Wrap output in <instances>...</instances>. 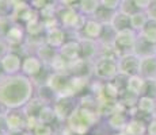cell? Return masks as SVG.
Masks as SVG:
<instances>
[{"instance_id": "6da1fadb", "label": "cell", "mask_w": 156, "mask_h": 135, "mask_svg": "<svg viewBox=\"0 0 156 135\" xmlns=\"http://www.w3.org/2000/svg\"><path fill=\"white\" fill-rule=\"evenodd\" d=\"M37 85L25 74L3 76L0 79V104L7 110H23L35 96Z\"/></svg>"}, {"instance_id": "7a4b0ae2", "label": "cell", "mask_w": 156, "mask_h": 135, "mask_svg": "<svg viewBox=\"0 0 156 135\" xmlns=\"http://www.w3.org/2000/svg\"><path fill=\"white\" fill-rule=\"evenodd\" d=\"M57 19L62 29L67 30L68 32H75L76 35L83 30L87 22V16L80 14L76 7H60Z\"/></svg>"}, {"instance_id": "3957f363", "label": "cell", "mask_w": 156, "mask_h": 135, "mask_svg": "<svg viewBox=\"0 0 156 135\" xmlns=\"http://www.w3.org/2000/svg\"><path fill=\"white\" fill-rule=\"evenodd\" d=\"M92 74L99 81H113L119 74L117 59L109 57H98L92 62Z\"/></svg>"}, {"instance_id": "277c9868", "label": "cell", "mask_w": 156, "mask_h": 135, "mask_svg": "<svg viewBox=\"0 0 156 135\" xmlns=\"http://www.w3.org/2000/svg\"><path fill=\"white\" fill-rule=\"evenodd\" d=\"M137 37H139L137 32L133 31L132 29L122 30V31L117 32L115 38H114V42H113V47L115 49V52L118 53V56L129 54L130 52L133 53Z\"/></svg>"}, {"instance_id": "5b68a950", "label": "cell", "mask_w": 156, "mask_h": 135, "mask_svg": "<svg viewBox=\"0 0 156 135\" xmlns=\"http://www.w3.org/2000/svg\"><path fill=\"white\" fill-rule=\"evenodd\" d=\"M45 70H46V66H45V64L42 62V59H41L35 53H30V54L23 56L20 73L25 74L26 77H29V79H31L33 81H35Z\"/></svg>"}, {"instance_id": "8992f818", "label": "cell", "mask_w": 156, "mask_h": 135, "mask_svg": "<svg viewBox=\"0 0 156 135\" xmlns=\"http://www.w3.org/2000/svg\"><path fill=\"white\" fill-rule=\"evenodd\" d=\"M53 108L56 111L57 115V122L60 124H65L68 120V118L72 115V112L75 111V108L77 107V99L76 97H57L56 101L52 104Z\"/></svg>"}, {"instance_id": "52a82bcc", "label": "cell", "mask_w": 156, "mask_h": 135, "mask_svg": "<svg viewBox=\"0 0 156 135\" xmlns=\"http://www.w3.org/2000/svg\"><path fill=\"white\" fill-rule=\"evenodd\" d=\"M22 61H23V56H20L15 50H10L7 54H4L0 58V66H2L4 76L19 74L20 69H22Z\"/></svg>"}, {"instance_id": "ba28073f", "label": "cell", "mask_w": 156, "mask_h": 135, "mask_svg": "<svg viewBox=\"0 0 156 135\" xmlns=\"http://www.w3.org/2000/svg\"><path fill=\"white\" fill-rule=\"evenodd\" d=\"M140 61H141V58H139L134 53H129V54H124V56H119L118 59H117L119 74L126 76V77L139 74Z\"/></svg>"}, {"instance_id": "9c48e42d", "label": "cell", "mask_w": 156, "mask_h": 135, "mask_svg": "<svg viewBox=\"0 0 156 135\" xmlns=\"http://www.w3.org/2000/svg\"><path fill=\"white\" fill-rule=\"evenodd\" d=\"M4 39L10 45L11 50H12L14 47L23 46V45L26 43V41H27V32H26L25 25H22V23H19V22H12L10 29L5 32Z\"/></svg>"}, {"instance_id": "30bf717a", "label": "cell", "mask_w": 156, "mask_h": 135, "mask_svg": "<svg viewBox=\"0 0 156 135\" xmlns=\"http://www.w3.org/2000/svg\"><path fill=\"white\" fill-rule=\"evenodd\" d=\"M4 120L8 131L26 130L27 116L23 112V110H7L4 112Z\"/></svg>"}, {"instance_id": "8fae6325", "label": "cell", "mask_w": 156, "mask_h": 135, "mask_svg": "<svg viewBox=\"0 0 156 135\" xmlns=\"http://www.w3.org/2000/svg\"><path fill=\"white\" fill-rule=\"evenodd\" d=\"M105 31V25L97 20L95 18H87V22L83 30L77 34V38H86V39L97 41L99 42L102 38V34Z\"/></svg>"}, {"instance_id": "7c38bea8", "label": "cell", "mask_w": 156, "mask_h": 135, "mask_svg": "<svg viewBox=\"0 0 156 135\" xmlns=\"http://www.w3.org/2000/svg\"><path fill=\"white\" fill-rule=\"evenodd\" d=\"M58 54L68 64H72V62H76L79 59H82V47H80L79 39L77 38L68 39L62 45L61 49L58 50Z\"/></svg>"}, {"instance_id": "4fadbf2b", "label": "cell", "mask_w": 156, "mask_h": 135, "mask_svg": "<svg viewBox=\"0 0 156 135\" xmlns=\"http://www.w3.org/2000/svg\"><path fill=\"white\" fill-rule=\"evenodd\" d=\"M68 41V31L62 27H56V29L48 30L45 32V43L49 45L50 47L56 49L58 52L62 47V45Z\"/></svg>"}, {"instance_id": "5bb4252c", "label": "cell", "mask_w": 156, "mask_h": 135, "mask_svg": "<svg viewBox=\"0 0 156 135\" xmlns=\"http://www.w3.org/2000/svg\"><path fill=\"white\" fill-rule=\"evenodd\" d=\"M77 39H79L80 47H82V58L84 61L94 62L101 54L99 42L86 39V38H77Z\"/></svg>"}, {"instance_id": "9a60e30c", "label": "cell", "mask_w": 156, "mask_h": 135, "mask_svg": "<svg viewBox=\"0 0 156 135\" xmlns=\"http://www.w3.org/2000/svg\"><path fill=\"white\" fill-rule=\"evenodd\" d=\"M128 118L124 112H112L107 116V124L109 127L114 130V133H119L124 131L128 124Z\"/></svg>"}, {"instance_id": "2e32d148", "label": "cell", "mask_w": 156, "mask_h": 135, "mask_svg": "<svg viewBox=\"0 0 156 135\" xmlns=\"http://www.w3.org/2000/svg\"><path fill=\"white\" fill-rule=\"evenodd\" d=\"M26 32H27V37H45V32H46V29H45V23L44 20L41 19V16L35 18V19L30 20L29 23L25 25Z\"/></svg>"}, {"instance_id": "e0dca14e", "label": "cell", "mask_w": 156, "mask_h": 135, "mask_svg": "<svg viewBox=\"0 0 156 135\" xmlns=\"http://www.w3.org/2000/svg\"><path fill=\"white\" fill-rule=\"evenodd\" d=\"M76 8L84 16L92 18L101 8V0H80Z\"/></svg>"}, {"instance_id": "ac0fdd59", "label": "cell", "mask_w": 156, "mask_h": 135, "mask_svg": "<svg viewBox=\"0 0 156 135\" xmlns=\"http://www.w3.org/2000/svg\"><path fill=\"white\" fill-rule=\"evenodd\" d=\"M148 22L149 16L147 14V11H137L133 15H130V29L133 31H136L137 34H140L143 31Z\"/></svg>"}, {"instance_id": "d6986e66", "label": "cell", "mask_w": 156, "mask_h": 135, "mask_svg": "<svg viewBox=\"0 0 156 135\" xmlns=\"http://www.w3.org/2000/svg\"><path fill=\"white\" fill-rule=\"evenodd\" d=\"M38 122L40 123H45V124H55L57 122V115H56V111L53 108L52 104H45V106L41 108V111L38 112L37 115Z\"/></svg>"}, {"instance_id": "ffe728a7", "label": "cell", "mask_w": 156, "mask_h": 135, "mask_svg": "<svg viewBox=\"0 0 156 135\" xmlns=\"http://www.w3.org/2000/svg\"><path fill=\"white\" fill-rule=\"evenodd\" d=\"M110 25H112V27L117 32L122 31V30H128V29H130V16L121 12V11H117V12L114 14Z\"/></svg>"}, {"instance_id": "44dd1931", "label": "cell", "mask_w": 156, "mask_h": 135, "mask_svg": "<svg viewBox=\"0 0 156 135\" xmlns=\"http://www.w3.org/2000/svg\"><path fill=\"white\" fill-rule=\"evenodd\" d=\"M34 53L37 54V56L40 57L41 59H42V62L45 64V66L48 68L50 65V62L53 61V58L57 56V53H58V52H57L56 49H53V47H50L49 45L42 43L37 50H35Z\"/></svg>"}, {"instance_id": "7402d4cb", "label": "cell", "mask_w": 156, "mask_h": 135, "mask_svg": "<svg viewBox=\"0 0 156 135\" xmlns=\"http://www.w3.org/2000/svg\"><path fill=\"white\" fill-rule=\"evenodd\" d=\"M145 85V80H144L143 76L140 74H134V76L128 77L126 81V89L128 92H132L133 95H140L143 93V88Z\"/></svg>"}, {"instance_id": "603a6c76", "label": "cell", "mask_w": 156, "mask_h": 135, "mask_svg": "<svg viewBox=\"0 0 156 135\" xmlns=\"http://www.w3.org/2000/svg\"><path fill=\"white\" fill-rule=\"evenodd\" d=\"M124 133L126 135H144L147 133V127L139 119H130L125 127Z\"/></svg>"}, {"instance_id": "cb8c5ba5", "label": "cell", "mask_w": 156, "mask_h": 135, "mask_svg": "<svg viewBox=\"0 0 156 135\" xmlns=\"http://www.w3.org/2000/svg\"><path fill=\"white\" fill-rule=\"evenodd\" d=\"M140 35L147 39L151 43L156 45V20L155 19H149V22L147 23V26L144 27V30L140 32Z\"/></svg>"}, {"instance_id": "d4e9b609", "label": "cell", "mask_w": 156, "mask_h": 135, "mask_svg": "<svg viewBox=\"0 0 156 135\" xmlns=\"http://www.w3.org/2000/svg\"><path fill=\"white\" fill-rule=\"evenodd\" d=\"M57 133H58V130H56L55 126L38 123L34 130L31 131V135H56Z\"/></svg>"}, {"instance_id": "484cf974", "label": "cell", "mask_w": 156, "mask_h": 135, "mask_svg": "<svg viewBox=\"0 0 156 135\" xmlns=\"http://www.w3.org/2000/svg\"><path fill=\"white\" fill-rule=\"evenodd\" d=\"M119 11L130 16V15H133L134 12L141 11V10H139V7L136 5L134 0H122V2H121V7H119Z\"/></svg>"}, {"instance_id": "4316f807", "label": "cell", "mask_w": 156, "mask_h": 135, "mask_svg": "<svg viewBox=\"0 0 156 135\" xmlns=\"http://www.w3.org/2000/svg\"><path fill=\"white\" fill-rule=\"evenodd\" d=\"M14 11V3L12 0H0V16L2 18H10Z\"/></svg>"}, {"instance_id": "83f0119b", "label": "cell", "mask_w": 156, "mask_h": 135, "mask_svg": "<svg viewBox=\"0 0 156 135\" xmlns=\"http://www.w3.org/2000/svg\"><path fill=\"white\" fill-rule=\"evenodd\" d=\"M154 107H155L154 100L151 97H148V96H143L139 100V111H141L144 113H149L154 110Z\"/></svg>"}, {"instance_id": "f1b7e54d", "label": "cell", "mask_w": 156, "mask_h": 135, "mask_svg": "<svg viewBox=\"0 0 156 135\" xmlns=\"http://www.w3.org/2000/svg\"><path fill=\"white\" fill-rule=\"evenodd\" d=\"M121 2L122 0H101V7L106 8L112 12H117V11H119Z\"/></svg>"}, {"instance_id": "f546056e", "label": "cell", "mask_w": 156, "mask_h": 135, "mask_svg": "<svg viewBox=\"0 0 156 135\" xmlns=\"http://www.w3.org/2000/svg\"><path fill=\"white\" fill-rule=\"evenodd\" d=\"M11 50L10 45L7 43V41L4 39V37H0V58H2L4 54H7Z\"/></svg>"}, {"instance_id": "4dcf8cb0", "label": "cell", "mask_w": 156, "mask_h": 135, "mask_svg": "<svg viewBox=\"0 0 156 135\" xmlns=\"http://www.w3.org/2000/svg\"><path fill=\"white\" fill-rule=\"evenodd\" d=\"M80 0H57L60 7H77Z\"/></svg>"}, {"instance_id": "1f68e13d", "label": "cell", "mask_w": 156, "mask_h": 135, "mask_svg": "<svg viewBox=\"0 0 156 135\" xmlns=\"http://www.w3.org/2000/svg\"><path fill=\"white\" fill-rule=\"evenodd\" d=\"M5 135H31V133L26 130H22V131H7Z\"/></svg>"}, {"instance_id": "d6a6232c", "label": "cell", "mask_w": 156, "mask_h": 135, "mask_svg": "<svg viewBox=\"0 0 156 135\" xmlns=\"http://www.w3.org/2000/svg\"><path fill=\"white\" fill-rule=\"evenodd\" d=\"M148 133L149 135H156V122H152V123H149V126H148Z\"/></svg>"}, {"instance_id": "836d02e7", "label": "cell", "mask_w": 156, "mask_h": 135, "mask_svg": "<svg viewBox=\"0 0 156 135\" xmlns=\"http://www.w3.org/2000/svg\"><path fill=\"white\" fill-rule=\"evenodd\" d=\"M112 135H126V134H125L124 131H119V133H113Z\"/></svg>"}, {"instance_id": "e575fe53", "label": "cell", "mask_w": 156, "mask_h": 135, "mask_svg": "<svg viewBox=\"0 0 156 135\" xmlns=\"http://www.w3.org/2000/svg\"><path fill=\"white\" fill-rule=\"evenodd\" d=\"M4 112H5V110L2 107V104H0V115H2V113H4Z\"/></svg>"}, {"instance_id": "d590c367", "label": "cell", "mask_w": 156, "mask_h": 135, "mask_svg": "<svg viewBox=\"0 0 156 135\" xmlns=\"http://www.w3.org/2000/svg\"><path fill=\"white\" fill-rule=\"evenodd\" d=\"M3 76H4V73H3V70H2V66H0V79H2Z\"/></svg>"}, {"instance_id": "8d00e7d4", "label": "cell", "mask_w": 156, "mask_h": 135, "mask_svg": "<svg viewBox=\"0 0 156 135\" xmlns=\"http://www.w3.org/2000/svg\"><path fill=\"white\" fill-rule=\"evenodd\" d=\"M23 2H26V3H30V2H31V0H23Z\"/></svg>"}, {"instance_id": "74e56055", "label": "cell", "mask_w": 156, "mask_h": 135, "mask_svg": "<svg viewBox=\"0 0 156 135\" xmlns=\"http://www.w3.org/2000/svg\"><path fill=\"white\" fill-rule=\"evenodd\" d=\"M0 135H5V134H3V133H0Z\"/></svg>"}, {"instance_id": "f35d334b", "label": "cell", "mask_w": 156, "mask_h": 135, "mask_svg": "<svg viewBox=\"0 0 156 135\" xmlns=\"http://www.w3.org/2000/svg\"><path fill=\"white\" fill-rule=\"evenodd\" d=\"M56 135H60V134H58V133H57V134H56Z\"/></svg>"}, {"instance_id": "ab89813d", "label": "cell", "mask_w": 156, "mask_h": 135, "mask_svg": "<svg viewBox=\"0 0 156 135\" xmlns=\"http://www.w3.org/2000/svg\"><path fill=\"white\" fill-rule=\"evenodd\" d=\"M0 19H2V16H0Z\"/></svg>"}]
</instances>
